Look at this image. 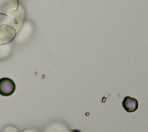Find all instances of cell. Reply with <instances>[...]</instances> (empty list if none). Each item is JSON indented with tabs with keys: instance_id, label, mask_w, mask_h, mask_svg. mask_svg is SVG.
Instances as JSON below:
<instances>
[{
	"instance_id": "cell-5",
	"label": "cell",
	"mask_w": 148,
	"mask_h": 132,
	"mask_svg": "<svg viewBox=\"0 0 148 132\" xmlns=\"http://www.w3.org/2000/svg\"><path fill=\"white\" fill-rule=\"evenodd\" d=\"M124 109L128 112H134L138 108V102L136 99L131 97H125L122 102Z\"/></svg>"
},
{
	"instance_id": "cell-1",
	"label": "cell",
	"mask_w": 148,
	"mask_h": 132,
	"mask_svg": "<svg viewBox=\"0 0 148 132\" xmlns=\"http://www.w3.org/2000/svg\"><path fill=\"white\" fill-rule=\"evenodd\" d=\"M25 10L19 5L17 10L10 16L0 14V25H9L13 27L17 33L21 29L25 19Z\"/></svg>"
},
{
	"instance_id": "cell-7",
	"label": "cell",
	"mask_w": 148,
	"mask_h": 132,
	"mask_svg": "<svg viewBox=\"0 0 148 132\" xmlns=\"http://www.w3.org/2000/svg\"><path fill=\"white\" fill-rule=\"evenodd\" d=\"M2 132H20V130L15 126H7L2 130Z\"/></svg>"
},
{
	"instance_id": "cell-8",
	"label": "cell",
	"mask_w": 148,
	"mask_h": 132,
	"mask_svg": "<svg viewBox=\"0 0 148 132\" xmlns=\"http://www.w3.org/2000/svg\"><path fill=\"white\" fill-rule=\"evenodd\" d=\"M57 132H76V131L75 130H72L66 128H62L59 129ZM77 132H80V131H77Z\"/></svg>"
},
{
	"instance_id": "cell-3",
	"label": "cell",
	"mask_w": 148,
	"mask_h": 132,
	"mask_svg": "<svg viewBox=\"0 0 148 132\" xmlns=\"http://www.w3.org/2000/svg\"><path fill=\"white\" fill-rule=\"evenodd\" d=\"M19 6L18 0H0V14L10 16Z\"/></svg>"
},
{
	"instance_id": "cell-2",
	"label": "cell",
	"mask_w": 148,
	"mask_h": 132,
	"mask_svg": "<svg viewBox=\"0 0 148 132\" xmlns=\"http://www.w3.org/2000/svg\"><path fill=\"white\" fill-rule=\"evenodd\" d=\"M16 35L17 32L13 27L6 24L0 25V45L11 43Z\"/></svg>"
},
{
	"instance_id": "cell-9",
	"label": "cell",
	"mask_w": 148,
	"mask_h": 132,
	"mask_svg": "<svg viewBox=\"0 0 148 132\" xmlns=\"http://www.w3.org/2000/svg\"><path fill=\"white\" fill-rule=\"evenodd\" d=\"M21 132H37L36 130H33V129H27L22 130Z\"/></svg>"
},
{
	"instance_id": "cell-6",
	"label": "cell",
	"mask_w": 148,
	"mask_h": 132,
	"mask_svg": "<svg viewBox=\"0 0 148 132\" xmlns=\"http://www.w3.org/2000/svg\"><path fill=\"white\" fill-rule=\"evenodd\" d=\"M12 50V45L10 43L0 45V60L6 58Z\"/></svg>"
},
{
	"instance_id": "cell-4",
	"label": "cell",
	"mask_w": 148,
	"mask_h": 132,
	"mask_svg": "<svg viewBox=\"0 0 148 132\" xmlns=\"http://www.w3.org/2000/svg\"><path fill=\"white\" fill-rule=\"evenodd\" d=\"M16 90V85L14 81L9 78L0 79V95L10 96Z\"/></svg>"
}]
</instances>
